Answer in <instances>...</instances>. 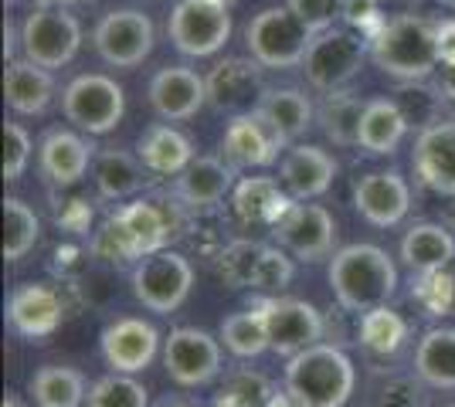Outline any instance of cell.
I'll return each mask as SVG.
<instances>
[{
	"instance_id": "cell-1",
	"label": "cell",
	"mask_w": 455,
	"mask_h": 407,
	"mask_svg": "<svg viewBox=\"0 0 455 407\" xmlns=\"http://www.w3.org/2000/svg\"><path fill=\"white\" fill-rule=\"evenodd\" d=\"M184 204L177 197H140L102 221L92 234V254L113 265H130L153 252H164L171 238L184 231Z\"/></svg>"
},
{
	"instance_id": "cell-2",
	"label": "cell",
	"mask_w": 455,
	"mask_h": 407,
	"mask_svg": "<svg viewBox=\"0 0 455 407\" xmlns=\"http://www.w3.org/2000/svg\"><path fill=\"white\" fill-rule=\"evenodd\" d=\"M371 61L404 85L428 82L442 68L438 20L425 14H398L384 20V27L371 38Z\"/></svg>"
},
{
	"instance_id": "cell-3",
	"label": "cell",
	"mask_w": 455,
	"mask_h": 407,
	"mask_svg": "<svg viewBox=\"0 0 455 407\" xmlns=\"http://www.w3.org/2000/svg\"><path fill=\"white\" fill-rule=\"evenodd\" d=\"M330 286L343 312L363 316L395 299L398 265L378 245H347L330 258Z\"/></svg>"
},
{
	"instance_id": "cell-4",
	"label": "cell",
	"mask_w": 455,
	"mask_h": 407,
	"mask_svg": "<svg viewBox=\"0 0 455 407\" xmlns=\"http://www.w3.org/2000/svg\"><path fill=\"white\" fill-rule=\"evenodd\" d=\"M283 384L299 407H343L357 387V367L340 343H316L289 356Z\"/></svg>"
},
{
	"instance_id": "cell-5",
	"label": "cell",
	"mask_w": 455,
	"mask_h": 407,
	"mask_svg": "<svg viewBox=\"0 0 455 407\" xmlns=\"http://www.w3.org/2000/svg\"><path fill=\"white\" fill-rule=\"evenodd\" d=\"M363 59H371V41L361 31L337 24L330 31L313 35V44L303 59V72L309 85H316L323 92H340L357 78Z\"/></svg>"
},
{
	"instance_id": "cell-6",
	"label": "cell",
	"mask_w": 455,
	"mask_h": 407,
	"mask_svg": "<svg viewBox=\"0 0 455 407\" xmlns=\"http://www.w3.org/2000/svg\"><path fill=\"white\" fill-rule=\"evenodd\" d=\"M245 44L262 68H296L313 44V31L289 7H266L245 27Z\"/></svg>"
},
{
	"instance_id": "cell-7",
	"label": "cell",
	"mask_w": 455,
	"mask_h": 407,
	"mask_svg": "<svg viewBox=\"0 0 455 407\" xmlns=\"http://www.w3.org/2000/svg\"><path fill=\"white\" fill-rule=\"evenodd\" d=\"M82 48V24L61 4H38L20 24V51L41 68H61Z\"/></svg>"
},
{
	"instance_id": "cell-8",
	"label": "cell",
	"mask_w": 455,
	"mask_h": 407,
	"mask_svg": "<svg viewBox=\"0 0 455 407\" xmlns=\"http://www.w3.org/2000/svg\"><path fill=\"white\" fill-rule=\"evenodd\" d=\"M61 113L65 119L89 136L113 133L126 113V92L116 78L102 72H85L72 78L61 92Z\"/></svg>"
},
{
	"instance_id": "cell-9",
	"label": "cell",
	"mask_w": 455,
	"mask_h": 407,
	"mask_svg": "<svg viewBox=\"0 0 455 407\" xmlns=\"http://www.w3.org/2000/svg\"><path fill=\"white\" fill-rule=\"evenodd\" d=\"M194 289V265L180 252H153L133 265V295L156 316H171Z\"/></svg>"
},
{
	"instance_id": "cell-10",
	"label": "cell",
	"mask_w": 455,
	"mask_h": 407,
	"mask_svg": "<svg viewBox=\"0 0 455 407\" xmlns=\"http://www.w3.org/2000/svg\"><path fill=\"white\" fill-rule=\"evenodd\" d=\"M173 48L188 59H211L231 38V11L221 0H180L167 18Z\"/></svg>"
},
{
	"instance_id": "cell-11",
	"label": "cell",
	"mask_w": 455,
	"mask_h": 407,
	"mask_svg": "<svg viewBox=\"0 0 455 407\" xmlns=\"http://www.w3.org/2000/svg\"><path fill=\"white\" fill-rule=\"evenodd\" d=\"M262 306L266 316V330H268V349L279 353V356H296L303 349L323 343L326 336V323H323V312L306 302V299H289V295H268Z\"/></svg>"
},
{
	"instance_id": "cell-12",
	"label": "cell",
	"mask_w": 455,
	"mask_h": 407,
	"mask_svg": "<svg viewBox=\"0 0 455 407\" xmlns=\"http://www.w3.org/2000/svg\"><path fill=\"white\" fill-rule=\"evenodd\" d=\"M221 340L197 326H177L164 340V367L177 387H204L221 373Z\"/></svg>"
},
{
	"instance_id": "cell-13",
	"label": "cell",
	"mask_w": 455,
	"mask_h": 407,
	"mask_svg": "<svg viewBox=\"0 0 455 407\" xmlns=\"http://www.w3.org/2000/svg\"><path fill=\"white\" fill-rule=\"evenodd\" d=\"M92 44L99 59L113 68H136L153 51V20L133 7H116L95 24Z\"/></svg>"
},
{
	"instance_id": "cell-14",
	"label": "cell",
	"mask_w": 455,
	"mask_h": 407,
	"mask_svg": "<svg viewBox=\"0 0 455 407\" xmlns=\"http://www.w3.org/2000/svg\"><path fill=\"white\" fill-rule=\"evenodd\" d=\"M272 234L279 248L299 258V262H323L333 254L337 245V221L323 204L296 200L289 211L272 224Z\"/></svg>"
},
{
	"instance_id": "cell-15",
	"label": "cell",
	"mask_w": 455,
	"mask_h": 407,
	"mask_svg": "<svg viewBox=\"0 0 455 407\" xmlns=\"http://www.w3.org/2000/svg\"><path fill=\"white\" fill-rule=\"evenodd\" d=\"M285 139L275 122L255 106L251 113L231 116L225 136H221V153L238 170V167H268L279 160V150H285Z\"/></svg>"
},
{
	"instance_id": "cell-16",
	"label": "cell",
	"mask_w": 455,
	"mask_h": 407,
	"mask_svg": "<svg viewBox=\"0 0 455 407\" xmlns=\"http://www.w3.org/2000/svg\"><path fill=\"white\" fill-rule=\"evenodd\" d=\"M65 323V302L52 286L44 282H28L18 286L7 299V326L14 336L28 343H44L55 336Z\"/></svg>"
},
{
	"instance_id": "cell-17",
	"label": "cell",
	"mask_w": 455,
	"mask_h": 407,
	"mask_svg": "<svg viewBox=\"0 0 455 407\" xmlns=\"http://www.w3.org/2000/svg\"><path fill=\"white\" fill-rule=\"evenodd\" d=\"M204 85H208V106L214 113H228V116L251 113L266 96L262 65L255 59L218 61L204 78Z\"/></svg>"
},
{
	"instance_id": "cell-18",
	"label": "cell",
	"mask_w": 455,
	"mask_h": 407,
	"mask_svg": "<svg viewBox=\"0 0 455 407\" xmlns=\"http://www.w3.org/2000/svg\"><path fill=\"white\" fill-rule=\"evenodd\" d=\"M99 349L116 373H143L156 360L160 333L140 316H119L99 333Z\"/></svg>"
},
{
	"instance_id": "cell-19",
	"label": "cell",
	"mask_w": 455,
	"mask_h": 407,
	"mask_svg": "<svg viewBox=\"0 0 455 407\" xmlns=\"http://www.w3.org/2000/svg\"><path fill=\"white\" fill-rule=\"evenodd\" d=\"M354 207L371 228H398L411 211V187L398 170H374L354 184Z\"/></svg>"
},
{
	"instance_id": "cell-20",
	"label": "cell",
	"mask_w": 455,
	"mask_h": 407,
	"mask_svg": "<svg viewBox=\"0 0 455 407\" xmlns=\"http://www.w3.org/2000/svg\"><path fill=\"white\" fill-rule=\"evenodd\" d=\"M411 167L428 191L455 197V119H435L418 129Z\"/></svg>"
},
{
	"instance_id": "cell-21",
	"label": "cell",
	"mask_w": 455,
	"mask_h": 407,
	"mask_svg": "<svg viewBox=\"0 0 455 407\" xmlns=\"http://www.w3.org/2000/svg\"><path fill=\"white\" fill-rule=\"evenodd\" d=\"M208 102V85L188 65H167L150 78V109L164 122H184Z\"/></svg>"
},
{
	"instance_id": "cell-22",
	"label": "cell",
	"mask_w": 455,
	"mask_h": 407,
	"mask_svg": "<svg viewBox=\"0 0 455 407\" xmlns=\"http://www.w3.org/2000/svg\"><path fill=\"white\" fill-rule=\"evenodd\" d=\"M95 163V146L72 129H48L38 143V167L48 184L76 187Z\"/></svg>"
},
{
	"instance_id": "cell-23",
	"label": "cell",
	"mask_w": 455,
	"mask_h": 407,
	"mask_svg": "<svg viewBox=\"0 0 455 407\" xmlns=\"http://www.w3.org/2000/svg\"><path fill=\"white\" fill-rule=\"evenodd\" d=\"M235 191V167L221 156H194L184 174H177L173 197L188 211H211Z\"/></svg>"
},
{
	"instance_id": "cell-24",
	"label": "cell",
	"mask_w": 455,
	"mask_h": 407,
	"mask_svg": "<svg viewBox=\"0 0 455 407\" xmlns=\"http://www.w3.org/2000/svg\"><path fill=\"white\" fill-rule=\"evenodd\" d=\"M337 160L320 146H292L279 163V184L292 200H313L333 187Z\"/></svg>"
},
{
	"instance_id": "cell-25",
	"label": "cell",
	"mask_w": 455,
	"mask_h": 407,
	"mask_svg": "<svg viewBox=\"0 0 455 407\" xmlns=\"http://www.w3.org/2000/svg\"><path fill=\"white\" fill-rule=\"evenodd\" d=\"M4 96L18 116H44L55 102V78L28 59H11L4 75Z\"/></svg>"
},
{
	"instance_id": "cell-26",
	"label": "cell",
	"mask_w": 455,
	"mask_h": 407,
	"mask_svg": "<svg viewBox=\"0 0 455 407\" xmlns=\"http://www.w3.org/2000/svg\"><path fill=\"white\" fill-rule=\"evenodd\" d=\"M296 200L272 176H245L231 191V211L242 224H275Z\"/></svg>"
},
{
	"instance_id": "cell-27",
	"label": "cell",
	"mask_w": 455,
	"mask_h": 407,
	"mask_svg": "<svg viewBox=\"0 0 455 407\" xmlns=\"http://www.w3.org/2000/svg\"><path fill=\"white\" fill-rule=\"evenodd\" d=\"M408 126L411 119L401 109V102L387 96L367 98L361 119V146L374 156H391L408 136Z\"/></svg>"
},
{
	"instance_id": "cell-28",
	"label": "cell",
	"mask_w": 455,
	"mask_h": 407,
	"mask_svg": "<svg viewBox=\"0 0 455 407\" xmlns=\"http://www.w3.org/2000/svg\"><path fill=\"white\" fill-rule=\"evenodd\" d=\"M455 258V238L449 228L442 224H415L401 238V262L411 275H425V271H445Z\"/></svg>"
},
{
	"instance_id": "cell-29",
	"label": "cell",
	"mask_w": 455,
	"mask_h": 407,
	"mask_svg": "<svg viewBox=\"0 0 455 407\" xmlns=\"http://www.w3.org/2000/svg\"><path fill=\"white\" fill-rule=\"evenodd\" d=\"M136 156L143 160V167L150 174L177 176L184 174L194 160V143L180 129H173L167 122H156L147 133L136 139Z\"/></svg>"
},
{
	"instance_id": "cell-30",
	"label": "cell",
	"mask_w": 455,
	"mask_h": 407,
	"mask_svg": "<svg viewBox=\"0 0 455 407\" xmlns=\"http://www.w3.org/2000/svg\"><path fill=\"white\" fill-rule=\"evenodd\" d=\"M147 167L143 160L126 150H99L92 163V180L95 191L102 200H126L143 191V180H147Z\"/></svg>"
},
{
	"instance_id": "cell-31",
	"label": "cell",
	"mask_w": 455,
	"mask_h": 407,
	"mask_svg": "<svg viewBox=\"0 0 455 407\" xmlns=\"http://www.w3.org/2000/svg\"><path fill=\"white\" fill-rule=\"evenodd\" d=\"M415 373L425 387L455 390V330L435 326L418 340Z\"/></svg>"
},
{
	"instance_id": "cell-32",
	"label": "cell",
	"mask_w": 455,
	"mask_h": 407,
	"mask_svg": "<svg viewBox=\"0 0 455 407\" xmlns=\"http://www.w3.org/2000/svg\"><path fill=\"white\" fill-rule=\"evenodd\" d=\"M28 390L38 407H82V401H89L85 373L76 367H58V364L35 370V377L28 380Z\"/></svg>"
},
{
	"instance_id": "cell-33",
	"label": "cell",
	"mask_w": 455,
	"mask_h": 407,
	"mask_svg": "<svg viewBox=\"0 0 455 407\" xmlns=\"http://www.w3.org/2000/svg\"><path fill=\"white\" fill-rule=\"evenodd\" d=\"M363 102L354 92H326V98L316 109V122H320L323 136L337 146H361V119H363Z\"/></svg>"
},
{
	"instance_id": "cell-34",
	"label": "cell",
	"mask_w": 455,
	"mask_h": 407,
	"mask_svg": "<svg viewBox=\"0 0 455 407\" xmlns=\"http://www.w3.org/2000/svg\"><path fill=\"white\" fill-rule=\"evenodd\" d=\"M357 343H361L371 356H395V353L408 343V323H404V316L395 312L391 306H378V309H371L361 316Z\"/></svg>"
},
{
	"instance_id": "cell-35",
	"label": "cell",
	"mask_w": 455,
	"mask_h": 407,
	"mask_svg": "<svg viewBox=\"0 0 455 407\" xmlns=\"http://www.w3.org/2000/svg\"><path fill=\"white\" fill-rule=\"evenodd\" d=\"M259 109L266 113L275 129L292 143L313 126V102L299 89H266V96L259 102Z\"/></svg>"
},
{
	"instance_id": "cell-36",
	"label": "cell",
	"mask_w": 455,
	"mask_h": 407,
	"mask_svg": "<svg viewBox=\"0 0 455 407\" xmlns=\"http://www.w3.org/2000/svg\"><path fill=\"white\" fill-rule=\"evenodd\" d=\"M218 340L225 343V349H231V353H235V356H242V360H251V356L266 353L268 349V330H266L262 306L231 312L225 323H221V330H218Z\"/></svg>"
},
{
	"instance_id": "cell-37",
	"label": "cell",
	"mask_w": 455,
	"mask_h": 407,
	"mask_svg": "<svg viewBox=\"0 0 455 407\" xmlns=\"http://www.w3.org/2000/svg\"><path fill=\"white\" fill-rule=\"evenodd\" d=\"M41 221L20 197H7L4 200V258L14 265L24 254L38 245Z\"/></svg>"
},
{
	"instance_id": "cell-38",
	"label": "cell",
	"mask_w": 455,
	"mask_h": 407,
	"mask_svg": "<svg viewBox=\"0 0 455 407\" xmlns=\"http://www.w3.org/2000/svg\"><path fill=\"white\" fill-rule=\"evenodd\" d=\"M89 407H150V394L133 373H106L89 387Z\"/></svg>"
},
{
	"instance_id": "cell-39",
	"label": "cell",
	"mask_w": 455,
	"mask_h": 407,
	"mask_svg": "<svg viewBox=\"0 0 455 407\" xmlns=\"http://www.w3.org/2000/svg\"><path fill=\"white\" fill-rule=\"evenodd\" d=\"M262 248L266 245L248 241V238L228 241L225 248L218 252V275H221V282L231 286V289H251V275H255V265L262 258Z\"/></svg>"
},
{
	"instance_id": "cell-40",
	"label": "cell",
	"mask_w": 455,
	"mask_h": 407,
	"mask_svg": "<svg viewBox=\"0 0 455 407\" xmlns=\"http://www.w3.org/2000/svg\"><path fill=\"white\" fill-rule=\"evenodd\" d=\"M272 397H275V390H272L266 377L242 370V373H235L228 380V387L221 390V397L214 401V407H268Z\"/></svg>"
},
{
	"instance_id": "cell-41",
	"label": "cell",
	"mask_w": 455,
	"mask_h": 407,
	"mask_svg": "<svg viewBox=\"0 0 455 407\" xmlns=\"http://www.w3.org/2000/svg\"><path fill=\"white\" fill-rule=\"evenodd\" d=\"M292 258L285 248H272L266 245L262 248V258H259V265H255V275H251V289L255 292H266V295H275V292H283L289 282H292Z\"/></svg>"
},
{
	"instance_id": "cell-42",
	"label": "cell",
	"mask_w": 455,
	"mask_h": 407,
	"mask_svg": "<svg viewBox=\"0 0 455 407\" xmlns=\"http://www.w3.org/2000/svg\"><path fill=\"white\" fill-rule=\"evenodd\" d=\"M415 302L428 316H445L452 309V299H455V282L452 275L445 271H425V275H415Z\"/></svg>"
},
{
	"instance_id": "cell-43",
	"label": "cell",
	"mask_w": 455,
	"mask_h": 407,
	"mask_svg": "<svg viewBox=\"0 0 455 407\" xmlns=\"http://www.w3.org/2000/svg\"><path fill=\"white\" fill-rule=\"evenodd\" d=\"M31 133L20 122H4V180L14 184L24 176L28 163H31Z\"/></svg>"
},
{
	"instance_id": "cell-44",
	"label": "cell",
	"mask_w": 455,
	"mask_h": 407,
	"mask_svg": "<svg viewBox=\"0 0 455 407\" xmlns=\"http://www.w3.org/2000/svg\"><path fill=\"white\" fill-rule=\"evenodd\" d=\"M285 7L303 20L313 35L337 27V20L343 18V0H285Z\"/></svg>"
},
{
	"instance_id": "cell-45",
	"label": "cell",
	"mask_w": 455,
	"mask_h": 407,
	"mask_svg": "<svg viewBox=\"0 0 455 407\" xmlns=\"http://www.w3.org/2000/svg\"><path fill=\"white\" fill-rule=\"evenodd\" d=\"M343 24L361 31L363 38L371 41L384 27V18H380V4L378 0H343Z\"/></svg>"
},
{
	"instance_id": "cell-46",
	"label": "cell",
	"mask_w": 455,
	"mask_h": 407,
	"mask_svg": "<svg viewBox=\"0 0 455 407\" xmlns=\"http://www.w3.org/2000/svg\"><path fill=\"white\" fill-rule=\"evenodd\" d=\"M378 407H421V387L408 377L387 380L378 397Z\"/></svg>"
},
{
	"instance_id": "cell-47",
	"label": "cell",
	"mask_w": 455,
	"mask_h": 407,
	"mask_svg": "<svg viewBox=\"0 0 455 407\" xmlns=\"http://www.w3.org/2000/svg\"><path fill=\"white\" fill-rule=\"evenodd\" d=\"M438 48H442V68H455V20L438 24Z\"/></svg>"
},
{
	"instance_id": "cell-48",
	"label": "cell",
	"mask_w": 455,
	"mask_h": 407,
	"mask_svg": "<svg viewBox=\"0 0 455 407\" xmlns=\"http://www.w3.org/2000/svg\"><path fill=\"white\" fill-rule=\"evenodd\" d=\"M268 407H299V404H296V401H292V397L283 390V394H275V397H272V404H268Z\"/></svg>"
},
{
	"instance_id": "cell-49",
	"label": "cell",
	"mask_w": 455,
	"mask_h": 407,
	"mask_svg": "<svg viewBox=\"0 0 455 407\" xmlns=\"http://www.w3.org/2000/svg\"><path fill=\"white\" fill-rule=\"evenodd\" d=\"M164 407H194V404H184V401H167Z\"/></svg>"
},
{
	"instance_id": "cell-50",
	"label": "cell",
	"mask_w": 455,
	"mask_h": 407,
	"mask_svg": "<svg viewBox=\"0 0 455 407\" xmlns=\"http://www.w3.org/2000/svg\"><path fill=\"white\" fill-rule=\"evenodd\" d=\"M4 407H20V404H18V397H7V401H4Z\"/></svg>"
},
{
	"instance_id": "cell-51",
	"label": "cell",
	"mask_w": 455,
	"mask_h": 407,
	"mask_svg": "<svg viewBox=\"0 0 455 407\" xmlns=\"http://www.w3.org/2000/svg\"><path fill=\"white\" fill-rule=\"evenodd\" d=\"M442 7H449V11H455V0H438Z\"/></svg>"
},
{
	"instance_id": "cell-52",
	"label": "cell",
	"mask_w": 455,
	"mask_h": 407,
	"mask_svg": "<svg viewBox=\"0 0 455 407\" xmlns=\"http://www.w3.org/2000/svg\"><path fill=\"white\" fill-rule=\"evenodd\" d=\"M61 4H89V0H61Z\"/></svg>"
},
{
	"instance_id": "cell-53",
	"label": "cell",
	"mask_w": 455,
	"mask_h": 407,
	"mask_svg": "<svg viewBox=\"0 0 455 407\" xmlns=\"http://www.w3.org/2000/svg\"><path fill=\"white\" fill-rule=\"evenodd\" d=\"M445 407H455V404H445Z\"/></svg>"
}]
</instances>
